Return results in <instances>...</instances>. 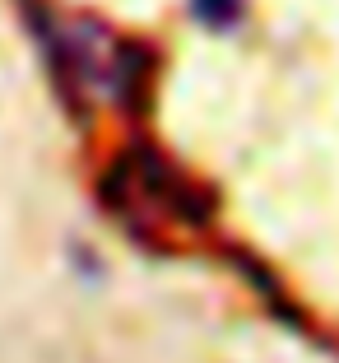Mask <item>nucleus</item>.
I'll list each match as a JSON object with an SVG mask.
<instances>
[{
	"label": "nucleus",
	"instance_id": "1",
	"mask_svg": "<svg viewBox=\"0 0 339 363\" xmlns=\"http://www.w3.org/2000/svg\"><path fill=\"white\" fill-rule=\"evenodd\" d=\"M23 23L42 47L56 94L65 107H79L84 89H103L121 112L144 117L154 107V79H159V52L139 38L112 33L98 19L61 23L47 0H19Z\"/></svg>",
	"mask_w": 339,
	"mask_h": 363
},
{
	"label": "nucleus",
	"instance_id": "2",
	"mask_svg": "<svg viewBox=\"0 0 339 363\" xmlns=\"http://www.w3.org/2000/svg\"><path fill=\"white\" fill-rule=\"evenodd\" d=\"M98 196L117 214V224H126L135 238H144V228H191V233H200L219 214V191L209 182L172 163L149 140H130L107 163Z\"/></svg>",
	"mask_w": 339,
	"mask_h": 363
},
{
	"label": "nucleus",
	"instance_id": "3",
	"mask_svg": "<svg viewBox=\"0 0 339 363\" xmlns=\"http://www.w3.org/2000/svg\"><path fill=\"white\" fill-rule=\"evenodd\" d=\"M186 10L205 33H237V23L246 19V0H186Z\"/></svg>",
	"mask_w": 339,
	"mask_h": 363
}]
</instances>
